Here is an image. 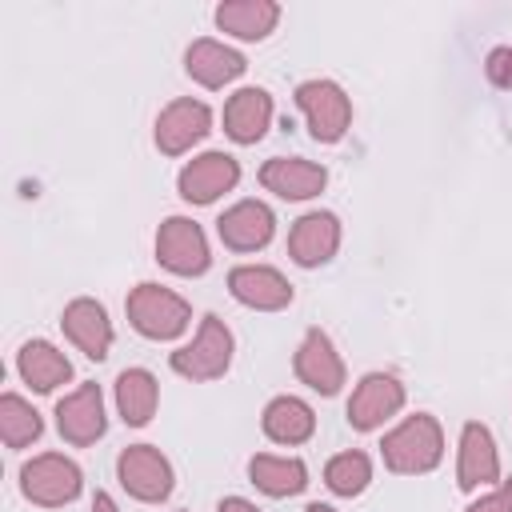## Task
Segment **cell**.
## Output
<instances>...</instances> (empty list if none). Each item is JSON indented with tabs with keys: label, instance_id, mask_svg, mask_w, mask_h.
I'll list each match as a JSON object with an SVG mask.
<instances>
[{
	"label": "cell",
	"instance_id": "cell-30",
	"mask_svg": "<svg viewBox=\"0 0 512 512\" xmlns=\"http://www.w3.org/2000/svg\"><path fill=\"white\" fill-rule=\"evenodd\" d=\"M216 512H260V508H256L248 496H220Z\"/></svg>",
	"mask_w": 512,
	"mask_h": 512
},
{
	"label": "cell",
	"instance_id": "cell-10",
	"mask_svg": "<svg viewBox=\"0 0 512 512\" xmlns=\"http://www.w3.org/2000/svg\"><path fill=\"white\" fill-rule=\"evenodd\" d=\"M292 372L296 380L316 392V396H340V388L348 384V368L344 356L336 348V340L324 328H308L292 352Z\"/></svg>",
	"mask_w": 512,
	"mask_h": 512
},
{
	"label": "cell",
	"instance_id": "cell-24",
	"mask_svg": "<svg viewBox=\"0 0 512 512\" xmlns=\"http://www.w3.org/2000/svg\"><path fill=\"white\" fill-rule=\"evenodd\" d=\"M112 400H116V416L128 428H148L160 408V380L148 368H124L112 384Z\"/></svg>",
	"mask_w": 512,
	"mask_h": 512
},
{
	"label": "cell",
	"instance_id": "cell-19",
	"mask_svg": "<svg viewBox=\"0 0 512 512\" xmlns=\"http://www.w3.org/2000/svg\"><path fill=\"white\" fill-rule=\"evenodd\" d=\"M244 68H248L244 52L232 48V44H224V40H216V36H200V40H192L184 48V72H188V80L200 84V88H208V92L236 84L244 76Z\"/></svg>",
	"mask_w": 512,
	"mask_h": 512
},
{
	"label": "cell",
	"instance_id": "cell-8",
	"mask_svg": "<svg viewBox=\"0 0 512 512\" xmlns=\"http://www.w3.org/2000/svg\"><path fill=\"white\" fill-rule=\"evenodd\" d=\"M120 488L140 504H164L176 492V468L156 444H128L116 456Z\"/></svg>",
	"mask_w": 512,
	"mask_h": 512
},
{
	"label": "cell",
	"instance_id": "cell-13",
	"mask_svg": "<svg viewBox=\"0 0 512 512\" xmlns=\"http://www.w3.org/2000/svg\"><path fill=\"white\" fill-rule=\"evenodd\" d=\"M208 132H212V108L204 100H196V96H176V100H168L160 108L156 128H152V140H156L160 156H184Z\"/></svg>",
	"mask_w": 512,
	"mask_h": 512
},
{
	"label": "cell",
	"instance_id": "cell-31",
	"mask_svg": "<svg viewBox=\"0 0 512 512\" xmlns=\"http://www.w3.org/2000/svg\"><path fill=\"white\" fill-rule=\"evenodd\" d=\"M88 512H120V504L112 500V492H96L92 504H88Z\"/></svg>",
	"mask_w": 512,
	"mask_h": 512
},
{
	"label": "cell",
	"instance_id": "cell-26",
	"mask_svg": "<svg viewBox=\"0 0 512 512\" xmlns=\"http://www.w3.org/2000/svg\"><path fill=\"white\" fill-rule=\"evenodd\" d=\"M44 436V416L32 408V400H24L20 392H4L0 396V440L4 448L20 452L32 448Z\"/></svg>",
	"mask_w": 512,
	"mask_h": 512
},
{
	"label": "cell",
	"instance_id": "cell-20",
	"mask_svg": "<svg viewBox=\"0 0 512 512\" xmlns=\"http://www.w3.org/2000/svg\"><path fill=\"white\" fill-rule=\"evenodd\" d=\"M272 116H276L272 92H268V88H256V84L236 88V92L224 100V112H220L224 136H228L232 144H240V148L260 144V140L268 136V128H272Z\"/></svg>",
	"mask_w": 512,
	"mask_h": 512
},
{
	"label": "cell",
	"instance_id": "cell-22",
	"mask_svg": "<svg viewBox=\"0 0 512 512\" xmlns=\"http://www.w3.org/2000/svg\"><path fill=\"white\" fill-rule=\"evenodd\" d=\"M212 20L224 36L244 40V44H260L276 32L280 24V4L276 0H220L212 8Z\"/></svg>",
	"mask_w": 512,
	"mask_h": 512
},
{
	"label": "cell",
	"instance_id": "cell-17",
	"mask_svg": "<svg viewBox=\"0 0 512 512\" xmlns=\"http://www.w3.org/2000/svg\"><path fill=\"white\" fill-rule=\"evenodd\" d=\"M260 188L272 192L276 200L304 204L328 188V168L308 156H272L260 164Z\"/></svg>",
	"mask_w": 512,
	"mask_h": 512
},
{
	"label": "cell",
	"instance_id": "cell-28",
	"mask_svg": "<svg viewBox=\"0 0 512 512\" xmlns=\"http://www.w3.org/2000/svg\"><path fill=\"white\" fill-rule=\"evenodd\" d=\"M484 76H488L492 88L512 92V44H496V48L484 56Z\"/></svg>",
	"mask_w": 512,
	"mask_h": 512
},
{
	"label": "cell",
	"instance_id": "cell-18",
	"mask_svg": "<svg viewBox=\"0 0 512 512\" xmlns=\"http://www.w3.org/2000/svg\"><path fill=\"white\" fill-rule=\"evenodd\" d=\"M216 236L228 252H264L276 236V212L264 200H236L220 212Z\"/></svg>",
	"mask_w": 512,
	"mask_h": 512
},
{
	"label": "cell",
	"instance_id": "cell-6",
	"mask_svg": "<svg viewBox=\"0 0 512 512\" xmlns=\"http://www.w3.org/2000/svg\"><path fill=\"white\" fill-rule=\"evenodd\" d=\"M408 404V388L396 372H364L344 404V420L352 432H380Z\"/></svg>",
	"mask_w": 512,
	"mask_h": 512
},
{
	"label": "cell",
	"instance_id": "cell-16",
	"mask_svg": "<svg viewBox=\"0 0 512 512\" xmlns=\"http://www.w3.org/2000/svg\"><path fill=\"white\" fill-rule=\"evenodd\" d=\"M228 292L252 312H284L296 300L292 280L272 264H236L228 272Z\"/></svg>",
	"mask_w": 512,
	"mask_h": 512
},
{
	"label": "cell",
	"instance_id": "cell-32",
	"mask_svg": "<svg viewBox=\"0 0 512 512\" xmlns=\"http://www.w3.org/2000/svg\"><path fill=\"white\" fill-rule=\"evenodd\" d=\"M304 512H340V508H332V504H324V500H308Z\"/></svg>",
	"mask_w": 512,
	"mask_h": 512
},
{
	"label": "cell",
	"instance_id": "cell-3",
	"mask_svg": "<svg viewBox=\"0 0 512 512\" xmlns=\"http://www.w3.org/2000/svg\"><path fill=\"white\" fill-rule=\"evenodd\" d=\"M232 356H236V336L232 328L216 316V312H204L192 340L180 344L176 352H168V368L192 384H212L220 376H228L232 368Z\"/></svg>",
	"mask_w": 512,
	"mask_h": 512
},
{
	"label": "cell",
	"instance_id": "cell-1",
	"mask_svg": "<svg viewBox=\"0 0 512 512\" xmlns=\"http://www.w3.org/2000/svg\"><path fill=\"white\" fill-rule=\"evenodd\" d=\"M380 460L396 476H428L444 460V428L432 412H412L380 440Z\"/></svg>",
	"mask_w": 512,
	"mask_h": 512
},
{
	"label": "cell",
	"instance_id": "cell-21",
	"mask_svg": "<svg viewBox=\"0 0 512 512\" xmlns=\"http://www.w3.org/2000/svg\"><path fill=\"white\" fill-rule=\"evenodd\" d=\"M260 432L280 444V448H300L316 436V408L304 400V396H292V392H280L264 404L260 412Z\"/></svg>",
	"mask_w": 512,
	"mask_h": 512
},
{
	"label": "cell",
	"instance_id": "cell-9",
	"mask_svg": "<svg viewBox=\"0 0 512 512\" xmlns=\"http://www.w3.org/2000/svg\"><path fill=\"white\" fill-rule=\"evenodd\" d=\"M240 160L232 156V152H224V148H208V152H200V156H192L184 168H180V176H176V192H180V200L184 204H192V208H208V204H216L224 192H232L236 184H240Z\"/></svg>",
	"mask_w": 512,
	"mask_h": 512
},
{
	"label": "cell",
	"instance_id": "cell-23",
	"mask_svg": "<svg viewBox=\"0 0 512 512\" xmlns=\"http://www.w3.org/2000/svg\"><path fill=\"white\" fill-rule=\"evenodd\" d=\"M16 376L32 392L48 396V392H56L72 380V360L52 340H24L20 352H16Z\"/></svg>",
	"mask_w": 512,
	"mask_h": 512
},
{
	"label": "cell",
	"instance_id": "cell-29",
	"mask_svg": "<svg viewBox=\"0 0 512 512\" xmlns=\"http://www.w3.org/2000/svg\"><path fill=\"white\" fill-rule=\"evenodd\" d=\"M464 512H512V480H500L496 488L476 492V500H468Z\"/></svg>",
	"mask_w": 512,
	"mask_h": 512
},
{
	"label": "cell",
	"instance_id": "cell-14",
	"mask_svg": "<svg viewBox=\"0 0 512 512\" xmlns=\"http://www.w3.org/2000/svg\"><path fill=\"white\" fill-rule=\"evenodd\" d=\"M340 240H344L340 216L328 208H312L288 228V260L296 268H324L340 252Z\"/></svg>",
	"mask_w": 512,
	"mask_h": 512
},
{
	"label": "cell",
	"instance_id": "cell-27",
	"mask_svg": "<svg viewBox=\"0 0 512 512\" xmlns=\"http://www.w3.org/2000/svg\"><path fill=\"white\" fill-rule=\"evenodd\" d=\"M372 484V456L364 448H348V452H336L328 464H324V488L340 500H356L364 496Z\"/></svg>",
	"mask_w": 512,
	"mask_h": 512
},
{
	"label": "cell",
	"instance_id": "cell-25",
	"mask_svg": "<svg viewBox=\"0 0 512 512\" xmlns=\"http://www.w3.org/2000/svg\"><path fill=\"white\" fill-rule=\"evenodd\" d=\"M248 480H252L256 492H264L272 500H288V496H300L308 488V464L300 456L256 452L248 460Z\"/></svg>",
	"mask_w": 512,
	"mask_h": 512
},
{
	"label": "cell",
	"instance_id": "cell-15",
	"mask_svg": "<svg viewBox=\"0 0 512 512\" xmlns=\"http://www.w3.org/2000/svg\"><path fill=\"white\" fill-rule=\"evenodd\" d=\"M60 328H64V340L76 352H84L88 360H96V364L108 360V352L116 344V328L108 320V308L100 300H92V296L68 300L64 312H60Z\"/></svg>",
	"mask_w": 512,
	"mask_h": 512
},
{
	"label": "cell",
	"instance_id": "cell-12",
	"mask_svg": "<svg viewBox=\"0 0 512 512\" xmlns=\"http://www.w3.org/2000/svg\"><path fill=\"white\" fill-rule=\"evenodd\" d=\"M56 432H60V440L64 444H72V448H88V444H96L104 432H108V408H104V392H100V384H92V380H84V384H76L72 392H64L60 400H56Z\"/></svg>",
	"mask_w": 512,
	"mask_h": 512
},
{
	"label": "cell",
	"instance_id": "cell-2",
	"mask_svg": "<svg viewBox=\"0 0 512 512\" xmlns=\"http://www.w3.org/2000/svg\"><path fill=\"white\" fill-rule=\"evenodd\" d=\"M124 312H128L132 332L144 336V340H156V344L180 340L192 324V304L180 292H172L168 284H156V280L136 284L124 300Z\"/></svg>",
	"mask_w": 512,
	"mask_h": 512
},
{
	"label": "cell",
	"instance_id": "cell-11",
	"mask_svg": "<svg viewBox=\"0 0 512 512\" xmlns=\"http://www.w3.org/2000/svg\"><path fill=\"white\" fill-rule=\"evenodd\" d=\"M504 480L496 436L484 420H464L456 440V488L460 492H484Z\"/></svg>",
	"mask_w": 512,
	"mask_h": 512
},
{
	"label": "cell",
	"instance_id": "cell-4",
	"mask_svg": "<svg viewBox=\"0 0 512 512\" xmlns=\"http://www.w3.org/2000/svg\"><path fill=\"white\" fill-rule=\"evenodd\" d=\"M304 124H308V136L316 144H340L352 128V96L328 80V76H312V80H300L296 92H292Z\"/></svg>",
	"mask_w": 512,
	"mask_h": 512
},
{
	"label": "cell",
	"instance_id": "cell-5",
	"mask_svg": "<svg viewBox=\"0 0 512 512\" xmlns=\"http://www.w3.org/2000/svg\"><path fill=\"white\" fill-rule=\"evenodd\" d=\"M80 492H84V472L64 452H40L20 464V496L36 508H64L80 500Z\"/></svg>",
	"mask_w": 512,
	"mask_h": 512
},
{
	"label": "cell",
	"instance_id": "cell-7",
	"mask_svg": "<svg viewBox=\"0 0 512 512\" xmlns=\"http://www.w3.org/2000/svg\"><path fill=\"white\" fill-rule=\"evenodd\" d=\"M156 264L172 276L196 280L212 268V244L192 216H164L156 228Z\"/></svg>",
	"mask_w": 512,
	"mask_h": 512
}]
</instances>
